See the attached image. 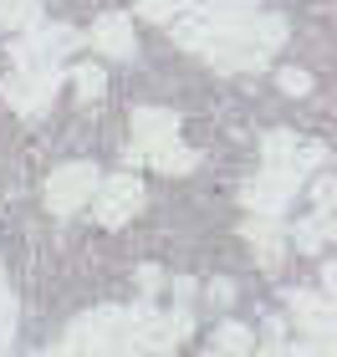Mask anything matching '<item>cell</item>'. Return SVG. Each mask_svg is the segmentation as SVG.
Listing matches in <instances>:
<instances>
[{
	"label": "cell",
	"mask_w": 337,
	"mask_h": 357,
	"mask_svg": "<svg viewBox=\"0 0 337 357\" xmlns=\"http://www.w3.org/2000/svg\"><path fill=\"white\" fill-rule=\"evenodd\" d=\"M286 41V21L271 10H255L250 21H240L225 41H215L210 52V67L215 72H261L271 67V56H276V46Z\"/></svg>",
	"instance_id": "cell-1"
},
{
	"label": "cell",
	"mask_w": 337,
	"mask_h": 357,
	"mask_svg": "<svg viewBox=\"0 0 337 357\" xmlns=\"http://www.w3.org/2000/svg\"><path fill=\"white\" fill-rule=\"evenodd\" d=\"M255 15V0H195L189 10L174 15V41L189 46V52H210L215 41H225L240 21Z\"/></svg>",
	"instance_id": "cell-2"
},
{
	"label": "cell",
	"mask_w": 337,
	"mask_h": 357,
	"mask_svg": "<svg viewBox=\"0 0 337 357\" xmlns=\"http://www.w3.org/2000/svg\"><path fill=\"white\" fill-rule=\"evenodd\" d=\"M123 321H128V342H133V352H143V357H164L174 347H184L189 332H195V317H189L184 306H174V312H153L149 301H138Z\"/></svg>",
	"instance_id": "cell-3"
},
{
	"label": "cell",
	"mask_w": 337,
	"mask_h": 357,
	"mask_svg": "<svg viewBox=\"0 0 337 357\" xmlns=\"http://www.w3.org/2000/svg\"><path fill=\"white\" fill-rule=\"evenodd\" d=\"M87 36L67 21H31L26 31H15L10 41V61L15 67H61Z\"/></svg>",
	"instance_id": "cell-4"
},
{
	"label": "cell",
	"mask_w": 337,
	"mask_h": 357,
	"mask_svg": "<svg viewBox=\"0 0 337 357\" xmlns=\"http://www.w3.org/2000/svg\"><path fill=\"white\" fill-rule=\"evenodd\" d=\"M301 184H307L301 164H261L255 178L240 189V199H246L250 215H286V204L301 194Z\"/></svg>",
	"instance_id": "cell-5"
},
{
	"label": "cell",
	"mask_w": 337,
	"mask_h": 357,
	"mask_svg": "<svg viewBox=\"0 0 337 357\" xmlns=\"http://www.w3.org/2000/svg\"><path fill=\"white\" fill-rule=\"evenodd\" d=\"M57 87H61V67H10L6 82H0V97H6L21 118H36V112L52 107Z\"/></svg>",
	"instance_id": "cell-6"
},
{
	"label": "cell",
	"mask_w": 337,
	"mask_h": 357,
	"mask_svg": "<svg viewBox=\"0 0 337 357\" xmlns=\"http://www.w3.org/2000/svg\"><path fill=\"white\" fill-rule=\"evenodd\" d=\"M143 178L138 174H112V178H98V189H92V220L103 225V230H118V225H128L143 209Z\"/></svg>",
	"instance_id": "cell-7"
},
{
	"label": "cell",
	"mask_w": 337,
	"mask_h": 357,
	"mask_svg": "<svg viewBox=\"0 0 337 357\" xmlns=\"http://www.w3.org/2000/svg\"><path fill=\"white\" fill-rule=\"evenodd\" d=\"M98 164H61L52 169V178H46V209H52L57 220L77 215V209H87L92 189H98Z\"/></svg>",
	"instance_id": "cell-8"
},
{
	"label": "cell",
	"mask_w": 337,
	"mask_h": 357,
	"mask_svg": "<svg viewBox=\"0 0 337 357\" xmlns=\"http://www.w3.org/2000/svg\"><path fill=\"white\" fill-rule=\"evenodd\" d=\"M286 312H292V321H297V332H301V337H312V342H332V332H337L332 291L297 286V291H286Z\"/></svg>",
	"instance_id": "cell-9"
},
{
	"label": "cell",
	"mask_w": 337,
	"mask_h": 357,
	"mask_svg": "<svg viewBox=\"0 0 337 357\" xmlns=\"http://www.w3.org/2000/svg\"><path fill=\"white\" fill-rule=\"evenodd\" d=\"M128 169H158V174H195L200 153L189 149L179 133L149 138V143H128Z\"/></svg>",
	"instance_id": "cell-10"
},
{
	"label": "cell",
	"mask_w": 337,
	"mask_h": 357,
	"mask_svg": "<svg viewBox=\"0 0 337 357\" xmlns=\"http://www.w3.org/2000/svg\"><path fill=\"white\" fill-rule=\"evenodd\" d=\"M240 235H246V245L255 250L261 271H281V261H286V220L281 215H250L240 225Z\"/></svg>",
	"instance_id": "cell-11"
},
{
	"label": "cell",
	"mask_w": 337,
	"mask_h": 357,
	"mask_svg": "<svg viewBox=\"0 0 337 357\" xmlns=\"http://www.w3.org/2000/svg\"><path fill=\"white\" fill-rule=\"evenodd\" d=\"M107 61H128L138 52V41H133V15H123V10H107L92 21V36H87Z\"/></svg>",
	"instance_id": "cell-12"
},
{
	"label": "cell",
	"mask_w": 337,
	"mask_h": 357,
	"mask_svg": "<svg viewBox=\"0 0 337 357\" xmlns=\"http://www.w3.org/2000/svg\"><path fill=\"white\" fill-rule=\"evenodd\" d=\"M332 240H337V220H332V215H317V209H312L307 220H297L292 230H286V250L317 255L322 245H332Z\"/></svg>",
	"instance_id": "cell-13"
},
{
	"label": "cell",
	"mask_w": 337,
	"mask_h": 357,
	"mask_svg": "<svg viewBox=\"0 0 337 357\" xmlns=\"http://www.w3.org/2000/svg\"><path fill=\"white\" fill-rule=\"evenodd\" d=\"M133 143H149V138H169L179 133V118H174L169 107H133Z\"/></svg>",
	"instance_id": "cell-14"
},
{
	"label": "cell",
	"mask_w": 337,
	"mask_h": 357,
	"mask_svg": "<svg viewBox=\"0 0 337 357\" xmlns=\"http://www.w3.org/2000/svg\"><path fill=\"white\" fill-rule=\"evenodd\" d=\"M250 347H255V332L246 327V321H220V327H215V352H225V357H250Z\"/></svg>",
	"instance_id": "cell-15"
},
{
	"label": "cell",
	"mask_w": 337,
	"mask_h": 357,
	"mask_svg": "<svg viewBox=\"0 0 337 357\" xmlns=\"http://www.w3.org/2000/svg\"><path fill=\"white\" fill-rule=\"evenodd\" d=\"M250 357H332V342H312V337H301V342H255Z\"/></svg>",
	"instance_id": "cell-16"
},
{
	"label": "cell",
	"mask_w": 337,
	"mask_h": 357,
	"mask_svg": "<svg viewBox=\"0 0 337 357\" xmlns=\"http://www.w3.org/2000/svg\"><path fill=\"white\" fill-rule=\"evenodd\" d=\"M41 21V0H0V31H26Z\"/></svg>",
	"instance_id": "cell-17"
},
{
	"label": "cell",
	"mask_w": 337,
	"mask_h": 357,
	"mask_svg": "<svg viewBox=\"0 0 337 357\" xmlns=\"http://www.w3.org/2000/svg\"><path fill=\"white\" fill-rule=\"evenodd\" d=\"M67 77H72V87H77V97H82V102L103 97V87H107V72L98 67V61H82V67H72Z\"/></svg>",
	"instance_id": "cell-18"
},
{
	"label": "cell",
	"mask_w": 337,
	"mask_h": 357,
	"mask_svg": "<svg viewBox=\"0 0 337 357\" xmlns=\"http://www.w3.org/2000/svg\"><path fill=\"white\" fill-rule=\"evenodd\" d=\"M189 6H195V0H138V21H153V26H169L174 21V15H179V10H189Z\"/></svg>",
	"instance_id": "cell-19"
},
{
	"label": "cell",
	"mask_w": 337,
	"mask_h": 357,
	"mask_svg": "<svg viewBox=\"0 0 337 357\" xmlns=\"http://www.w3.org/2000/svg\"><path fill=\"white\" fill-rule=\"evenodd\" d=\"M276 87H281L286 97H307V92H312V72H301V67H281V72H276Z\"/></svg>",
	"instance_id": "cell-20"
},
{
	"label": "cell",
	"mask_w": 337,
	"mask_h": 357,
	"mask_svg": "<svg viewBox=\"0 0 337 357\" xmlns=\"http://www.w3.org/2000/svg\"><path fill=\"white\" fill-rule=\"evenodd\" d=\"M332 204H337V178L322 174V178L312 184V209H317V215H332Z\"/></svg>",
	"instance_id": "cell-21"
},
{
	"label": "cell",
	"mask_w": 337,
	"mask_h": 357,
	"mask_svg": "<svg viewBox=\"0 0 337 357\" xmlns=\"http://www.w3.org/2000/svg\"><path fill=\"white\" fill-rule=\"evenodd\" d=\"M210 301H215V306H230V301H235V281H225V275H220V281H210Z\"/></svg>",
	"instance_id": "cell-22"
},
{
	"label": "cell",
	"mask_w": 337,
	"mask_h": 357,
	"mask_svg": "<svg viewBox=\"0 0 337 357\" xmlns=\"http://www.w3.org/2000/svg\"><path fill=\"white\" fill-rule=\"evenodd\" d=\"M204 357H225V352H204Z\"/></svg>",
	"instance_id": "cell-23"
}]
</instances>
